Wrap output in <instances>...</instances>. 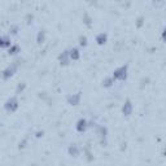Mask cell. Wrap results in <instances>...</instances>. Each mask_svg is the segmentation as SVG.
Returning a JSON list of instances; mask_svg holds the SVG:
<instances>
[{
  "label": "cell",
  "instance_id": "1",
  "mask_svg": "<svg viewBox=\"0 0 166 166\" xmlns=\"http://www.w3.org/2000/svg\"><path fill=\"white\" fill-rule=\"evenodd\" d=\"M127 75H128V65L127 64L118 66L112 73V77L114 81H119V82H125L127 79Z\"/></svg>",
  "mask_w": 166,
  "mask_h": 166
},
{
  "label": "cell",
  "instance_id": "2",
  "mask_svg": "<svg viewBox=\"0 0 166 166\" xmlns=\"http://www.w3.org/2000/svg\"><path fill=\"white\" fill-rule=\"evenodd\" d=\"M18 108H20V101H18V99H17V95L8 97L4 103V110L8 113H14Z\"/></svg>",
  "mask_w": 166,
  "mask_h": 166
},
{
  "label": "cell",
  "instance_id": "3",
  "mask_svg": "<svg viewBox=\"0 0 166 166\" xmlns=\"http://www.w3.org/2000/svg\"><path fill=\"white\" fill-rule=\"evenodd\" d=\"M95 128H96V134L100 140V145L107 147L108 145V127L107 126H95Z\"/></svg>",
  "mask_w": 166,
  "mask_h": 166
},
{
  "label": "cell",
  "instance_id": "4",
  "mask_svg": "<svg viewBox=\"0 0 166 166\" xmlns=\"http://www.w3.org/2000/svg\"><path fill=\"white\" fill-rule=\"evenodd\" d=\"M17 70H18V65H17L16 63H14V64H10V65H8V66L2 71V78L4 79V81H8V79H10L12 77L16 74Z\"/></svg>",
  "mask_w": 166,
  "mask_h": 166
},
{
  "label": "cell",
  "instance_id": "5",
  "mask_svg": "<svg viewBox=\"0 0 166 166\" xmlns=\"http://www.w3.org/2000/svg\"><path fill=\"white\" fill-rule=\"evenodd\" d=\"M81 100H82V92H77V94H70L67 95L66 97V101L69 105L71 107H77L81 104Z\"/></svg>",
  "mask_w": 166,
  "mask_h": 166
},
{
  "label": "cell",
  "instance_id": "6",
  "mask_svg": "<svg viewBox=\"0 0 166 166\" xmlns=\"http://www.w3.org/2000/svg\"><path fill=\"white\" fill-rule=\"evenodd\" d=\"M57 61L60 63L61 66H67L70 64V57H69V50H65L63 51L60 55H59V57H57Z\"/></svg>",
  "mask_w": 166,
  "mask_h": 166
},
{
  "label": "cell",
  "instance_id": "7",
  "mask_svg": "<svg viewBox=\"0 0 166 166\" xmlns=\"http://www.w3.org/2000/svg\"><path fill=\"white\" fill-rule=\"evenodd\" d=\"M122 114H123L125 117H130L132 114V110H134V105H132V103L130 99H126L125 103H123V105H122Z\"/></svg>",
  "mask_w": 166,
  "mask_h": 166
},
{
  "label": "cell",
  "instance_id": "8",
  "mask_svg": "<svg viewBox=\"0 0 166 166\" xmlns=\"http://www.w3.org/2000/svg\"><path fill=\"white\" fill-rule=\"evenodd\" d=\"M87 128H88V121L86 119V118H79L77 121V123H75V130L79 134H83L87 131Z\"/></svg>",
  "mask_w": 166,
  "mask_h": 166
},
{
  "label": "cell",
  "instance_id": "9",
  "mask_svg": "<svg viewBox=\"0 0 166 166\" xmlns=\"http://www.w3.org/2000/svg\"><path fill=\"white\" fill-rule=\"evenodd\" d=\"M81 152H82V149L79 148L78 144H70L69 148H67V155L70 157H74V158H78L81 156Z\"/></svg>",
  "mask_w": 166,
  "mask_h": 166
},
{
  "label": "cell",
  "instance_id": "10",
  "mask_svg": "<svg viewBox=\"0 0 166 166\" xmlns=\"http://www.w3.org/2000/svg\"><path fill=\"white\" fill-rule=\"evenodd\" d=\"M95 42L97 46H104L108 42V34L107 33H99L95 36Z\"/></svg>",
  "mask_w": 166,
  "mask_h": 166
},
{
  "label": "cell",
  "instance_id": "11",
  "mask_svg": "<svg viewBox=\"0 0 166 166\" xmlns=\"http://www.w3.org/2000/svg\"><path fill=\"white\" fill-rule=\"evenodd\" d=\"M82 151H83V156H84V158H86V161H87V162H92L95 160L94 153H92V151H91V148H90L88 145L84 147Z\"/></svg>",
  "mask_w": 166,
  "mask_h": 166
},
{
  "label": "cell",
  "instance_id": "12",
  "mask_svg": "<svg viewBox=\"0 0 166 166\" xmlns=\"http://www.w3.org/2000/svg\"><path fill=\"white\" fill-rule=\"evenodd\" d=\"M69 57H70L71 61H78L79 59H81V52H79L78 48H75V47L70 48L69 50Z\"/></svg>",
  "mask_w": 166,
  "mask_h": 166
},
{
  "label": "cell",
  "instance_id": "13",
  "mask_svg": "<svg viewBox=\"0 0 166 166\" xmlns=\"http://www.w3.org/2000/svg\"><path fill=\"white\" fill-rule=\"evenodd\" d=\"M7 51H8L9 56H17V55L21 52V48H20V46H18V44H13V43H12V46L8 48Z\"/></svg>",
  "mask_w": 166,
  "mask_h": 166
},
{
  "label": "cell",
  "instance_id": "14",
  "mask_svg": "<svg viewBox=\"0 0 166 166\" xmlns=\"http://www.w3.org/2000/svg\"><path fill=\"white\" fill-rule=\"evenodd\" d=\"M114 82H115V81L113 79L112 75H110V77H105V78H104L103 81H101V86H103L104 88H110V87H112V86L114 84Z\"/></svg>",
  "mask_w": 166,
  "mask_h": 166
},
{
  "label": "cell",
  "instance_id": "15",
  "mask_svg": "<svg viewBox=\"0 0 166 166\" xmlns=\"http://www.w3.org/2000/svg\"><path fill=\"white\" fill-rule=\"evenodd\" d=\"M47 39V33L44 31V30H40V31H38V34H36V44H43V43L46 42Z\"/></svg>",
  "mask_w": 166,
  "mask_h": 166
},
{
  "label": "cell",
  "instance_id": "16",
  "mask_svg": "<svg viewBox=\"0 0 166 166\" xmlns=\"http://www.w3.org/2000/svg\"><path fill=\"white\" fill-rule=\"evenodd\" d=\"M82 21H83V23H84V25L87 26V27H91V26H92V22H94V21H92V18H91V16L87 13V12H84V13H83Z\"/></svg>",
  "mask_w": 166,
  "mask_h": 166
},
{
  "label": "cell",
  "instance_id": "17",
  "mask_svg": "<svg viewBox=\"0 0 166 166\" xmlns=\"http://www.w3.org/2000/svg\"><path fill=\"white\" fill-rule=\"evenodd\" d=\"M26 87H27L26 82H20V83L17 84V87H16V95H21V94H23V91L26 90Z\"/></svg>",
  "mask_w": 166,
  "mask_h": 166
},
{
  "label": "cell",
  "instance_id": "18",
  "mask_svg": "<svg viewBox=\"0 0 166 166\" xmlns=\"http://www.w3.org/2000/svg\"><path fill=\"white\" fill-rule=\"evenodd\" d=\"M78 44L81 47H87L88 44V38L86 35H79L78 36Z\"/></svg>",
  "mask_w": 166,
  "mask_h": 166
},
{
  "label": "cell",
  "instance_id": "19",
  "mask_svg": "<svg viewBox=\"0 0 166 166\" xmlns=\"http://www.w3.org/2000/svg\"><path fill=\"white\" fill-rule=\"evenodd\" d=\"M12 46V40L9 36H3V44H2V48L4 50H8V48Z\"/></svg>",
  "mask_w": 166,
  "mask_h": 166
},
{
  "label": "cell",
  "instance_id": "20",
  "mask_svg": "<svg viewBox=\"0 0 166 166\" xmlns=\"http://www.w3.org/2000/svg\"><path fill=\"white\" fill-rule=\"evenodd\" d=\"M144 23H145V20H144V17L143 16H140L136 18V21H135V26H136V29H141L144 26Z\"/></svg>",
  "mask_w": 166,
  "mask_h": 166
},
{
  "label": "cell",
  "instance_id": "21",
  "mask_svg": "<svg viewBox=\"0 0 166 166\" xmlns=\"http://www.w3.org/2000/svg\"><path fill=\"white\" fill-rule=\"evenodd\" d=\"M18 30H20L18 25H12L9 27V35H17L18 34Z\"/></svg>",
  "mask_w": 166,
  "mask_h": 166
},
{
  "label": "cell",
  "instance_id": "22",
  "mask_svg": "<svg viewBox=\"0 0 166 166\" xmlns=\"http://www.w3.org/2000/svg\"><path fill=\"white\" fill-rule=\"evenodd\" d=\"M33 20H34V14H31V13L26 14V17H25V21H26L27 25H30V23L33 22Z\"/></svg>",
  "mask_w": 166,
  "mask_h": 166
},
{
  "label": "cell",
  "instance_id": "23",
  "mask_svg": "<svg viewBox=\"0 0 166 166\" xmlns=\"http://www.w3.org/2000/svg\"><path fill=\"white\" fill-rule=\"evenodd\" d=\"M26 145H27V139H23L22 141H20V143H18V149L26 148Z\"/></svg>",
  "mask_w": 166,
  "mask_h": 166
},
{
  "label": "cell",
  "instance_id": "24",
  "mask_svg": "<svg viewBox=\"0 0 166 166\" xmlns=\"http://www.w3.org/2000/svg\"><path fill=\"white\" fill-rule=\"evenodd\" d=\"M35 138L36 139H40V138H43L44 136V130H38V131H35Z\"/></svg>",
  "mask_w": 166,
  "mask_h": 166
},
{
  "label": "cell",
  "instance_id": "25",
  "mask_svg": "<svg viewBox=\"0 0 166 166\" xmlns=\"http://www.w3.org/2000/svg\"><path fill=\"white\" fill-rule=\"evenodd\" d=\"M2 44H3V36H0V50H2Z\"/></svg>",
  "mask_w": 166,
  "mask_h": 166
}]
</instances>
